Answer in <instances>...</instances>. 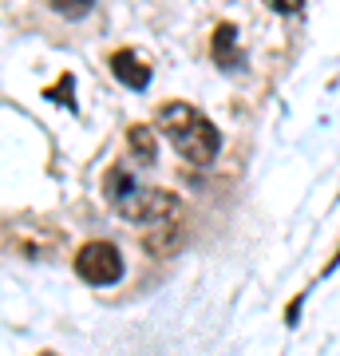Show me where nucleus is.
Here are the masks:
<instances>
[{
	"mask_svg": "<svg viewBox=\"0 0 340 356\" xmlns=\"http://www.w3.org/2000/svg\"><path fill=\"white\" fill-rule=\"evenodd\" d=\"M103 194L111 202L115 214H123L127 222H143V226H154V222H170V218L182 214V202H178L175 191H163V186H139L131 170L123 166H111L103 175Z\"/></svg>",
	"mask_w": 340,
	"mask_h": 356,
	"instance_id": "obj_1",
	"label": "nucleus"
},
{
	"mask_svg": "<svg viewBox=\"0 0 340 356\" xmlns=\"http://www.w3.org/2000/svg\"><path fill=\"white\" fill-rule=\"evenodd\" d=\"M159 131L166 135V143L175 147L186 163L194 166H206L214 163L218 151H222V131L190 103H163L159 107Z\"/></svg>",
	"mask_w": 340,
	"mask_h": 356,
	"instance_id": "obj_2",
	"label": "nucleus"
},
{
	"mask_svg": "<svg viewBox=\"0 0 340 356\" xmlns=\"http://www.w3.org/2000/svg\"><path fill=\"white\" fill-rule=\"evenodd\" d=\"M123 254H119V245L111 242H88V245H79V254H76V273L88 285H115V281L123 277Z\"/></svg>",
	"mask_w": 340,
	"mask_h": 356,
	"instance_id": "obj_3",
	"label": "nucleus"
},
{
	"mask_svg": "<svg viewBox=\"0 0 340 356\" xmlns=\"http://www.w3.org/2000/svg\"><path fill=\"white\" fill-rule=\"evenodd\" d=\"M111 76L119 79L123 88H131V91H147V83H151V67L143 64L139 51L119 48V51L111 56Z\"/></svg>",
	"mask_w": 340,
	"mask_h": 356,
	"instance_id": "obj_4",
	"label": "nucleus"
},
{
	"mask_svg": "<svg viewBox=\"0 0 340 356\" xmlns=\"http://www.w3.org/2000/svg\"><path fill=\"white\" fill-rule=\"evenodd\" d=\"M178 242H182V226H178V218H170V222H154V226L143 229V245H147L151 254H159V257L175 254Z\"/></svg>",
	"mask_w": 340,
	"mask_h": 356,
	"instance_id": "obj_5",
	"label": "nucleus"
},
{
	"mask_svg": "<svg viewBox=\"0 0 340 356\" xmlns=\"http://www.w3.org/2000/svg\"><path fill=\"white\" fill-rule=\"evenodd\" d=\"M127 147H131V159L143 166H151L154 159H159V139H154L151 127H143V123H135V127L127 131Z\"/></svg>",
	"mask_w": 340,
	"mask_h": 356,
	"instance_id": "obj_6",
	"label": "nucleus"
},
{
	"mask_svg": "<svg viewBox=\"0 0 340 356\" xmlns=\"http://www.w3.org/2000/svg\"><path fill=\"white\" fill-rule=\"evenodd\" d=\"M214 60L222 67H238L241 64L238 28H234V24H218V32H214Z\"/></svg>",
	"mask_w": 340,
	"mask_h": 356,
	"instance_id": "obj_7",
	"label": "nucleus"
},
{
	"mask_svg": "<svg viewBox=\"0 0 340 356\" xmlns=\"http://www.w3.org/2000/svg\"><path fill=\"white\" fill-rule=\"evenodd\" d=\"M72 91H76V76H72V72H63V76L56 79V88L44 91V99L60 103V107H67V111H76V99H72Z\"/></svg>",
	"mask_w": 340,
	"mask_h": 356,
	"instance_id": "obj_8",
	"label": "nucleus"
},
{
	"mask_svg": "<svg viewBox=\"0 0 340 356\" xmlns=\"http://www.w3.org/2000/svg\"><path fill=\"white\" fill-rule=\"evenodd\" d=\"M91 4L95 0H48V8L56 16H67V20H79V16H88L91 13Z\"/></svg>",
	"mask_w": 340,
	"mask_h": 356,
	"instance_id": "obj_9",
	"label": "nucleus"
},
{
	"mask_svg": "<svg viewBox=\"0 0 340 356\" xmlns=\"http://www.w3.org/2000/svg\"><path fill=\"white\" fill-rule=\"evenodd\" d=\"M301 0H273V13H297Z\"/></svg>",
	"mask_w": 340,
	"mask_h": 356,
	"instance_id": "obj_10",
	"label": "nucleus"
},
{
	"mask_svg": "<svg viewBox=\"0 0 340 356\" xmlns=\"http://www.w3.org/2000/svg\"><path fill=\"white\" fill-rule=\"evenodd\" d=\"M36 356H60V353H51V348H44V353H36Z\"/></svg>",
	"mask_w": 340,
	"mask_h": 356,
	"instance_id": "obj_11",
	"label": "nucleus"
}]
</instances>
